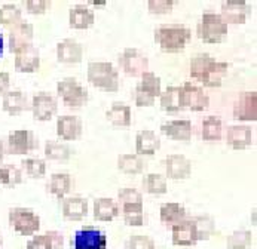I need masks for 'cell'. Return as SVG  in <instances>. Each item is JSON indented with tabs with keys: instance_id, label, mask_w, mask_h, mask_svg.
I'll return each instance as SVG.
<instances>
[{
	"instance_id": "obj_25",
	"label": "cell",
	"mask_w": 257,
	"mask_h": 249,
	"mask_svg": "<svg viewBox=\"0 0 257 249\" xmlns=\"http://www.w3.org/2000/svg\"><path fill=\"white\" fill-rule=\"evenodd\" d=\"M64 236L60 231L48 230L42 234H35L26 245V249H63Z\"/></svg>"
},
{
	"instance_id": "obj_19",
	"label": "cell",
	"mask_w": 257,
	"mask_h": 249,
	"mask_svg": "<svg viewBox=\"0 0 257 249\" xmlns=\"http://www.w3.org/2000/svg\"><path fill=\"white\" fill-rule=\"evenodd\" d=\"M161 132L176 141H189L193 135V126L189 119H173L161 125Z\"/></svg>"
},
{
	"instance_id": "obj_41",
	"label": "cell",
	"mask_w": 257,
	"mask_h": 249,
	"mask_svg": "<svg viewBox=\"0 0 257 249\" xmlns=\"http://www.w3.org/2000/svg\"><path fill=\"white\" fill-rule=\"evenodd\" d=\"M23 20V11L15 3H5L0 6V24L5 27H11Z\"/></svg>"
},
{
	"instance_id": "obj_39",
	"label": "cell",
	"mask_w": 257,
	"mask_h": 249,
	"mask_svg": "<svg viewBox=\"0 0 257 249\" xmlns=\"http://www.w3.org/2000/svg\"><path fill=\"white\" fill-rule=\"evenodd\" d=\"M23 178H24V172L17 165L12 163L0 165V184L6 187H14L23 182Z\"/></svg>"
},
{
	"instance_id": "obj_51",
	"label": "cell",
	"mask_w": 257,
	"mask_h": 249,
	"mask_svg": "<svg viewBox=\"0 0 257 249\" xmlns=\"http://www.w3.org/2000/svg\"><path fill=\"white\" fill-rule=\"evenodd\" d=\"M89 5H91V6H104L106 2H89ZM89 5H88V6H89Z\"/></svg>"
},
{
	"instance_id": "obj_14",
	"label": "cell",
	"mask_w": 257,
	"mask_h": 249,
	"mask_svg": "<svg viewBox=\"0 0 257 249\" xmlns=\"http://www.w3.org/2000/svg\"><path fill=\"white\" fill-rule=\"evenodd\" d=\"M251 6L245 0H224L220 5V14L227 24H244Z\"/></svg>"
},
{
	"instance_id": "obj_49",
	"label": "cell",
	"mask_w": 257,
	"mask_h": 249,
	"mask_svg": "<svg viewBox=\"0 0 257 249\" xmlns=\"http://www.w3.org/2000/svg\"><path fill=\"white\" fill-rule=\"evenodd\" d=\"M5 154H6V147H5V142L0 140V162L3 160Z\"/></svg>"
},
{
	"instance_id": "obj_50",
	"label": "cell",
	"mask_w": 257,
	"mask_h": 249,
	"mask_svg": "<svg viewBox=\"0 0 257 249\" xmlns=\"http://www.w3.org/2000/svg\"><path fill=\"white\" fill-rule=\"evenodd\" d=\"M3 48H5V40H3V36L0 35V57L3 55Z\"/></svg>"
},
{
	"instance_id": "obj_3",
	"label": "cell",
	"mask_w": 257,
	"mask_h": 249,
	"mask_svg": "<svg viewBox=\"0 0 257 249\" xmlns=\"http://www.w3.org/2000/svg\"><path fill=\"white\" fill-rule=\"evenodd\" d=\"M88 82L107 92H116L120 86V77L117 67L110 61H91L88 64Z\"/></svg>"
},
{
	"instance_id": "obj_23",
	"label": "cell",
	"mask_w": 257,
	"mask_h": 249,
	"mask_svg": "<svg viewBox=\"0 0 257 249\" xmlns=\"http://www.w3.org/2000/svg\"><path fill=\"white\" fill-rule=\"evenodd\" d=\"M69 23L72 29L86 30L95 23V12L85 3H77L69 11Z\"/></svg>"
},
{
	"instance_id": "obj_24",
	"label": "cell",
	"mask_w": 257,
	"mask_h": 249,
	"mask_svg": "<svg viewBox=\"0 0 257 249\" xmlns=\"http://www.w3.org/2000/svg\"><path fill=\"white\" fill-rule=\"evenodd\" d=\"M2 107L9 114H20L26 110H30V101L24 91L9 89L2 95Z\"/></svg>"
},
{
	"instance_id": "obj_31",
	"label": "cell",
	"mask_w": 257,
	"mask_h": 249,
	"mask_svg": "<svg viewBox=\"0 0 257 249\" xmlns=\"http://www.w3.org/2000/svg\"><path fill=\"white\" fill-rule=\"evenodd\" d=\"M146 168L147 162L140 154L126 153V154H120L117 157V169L125 174H131V175L143 174L146 171Z\"/></svg>"
},
{
	"instance_id": "obj_12",
	"label": "cell",
	"mask_w": 257,
	"mask_h": 249,
	"mask_svg": "<svg viewBox=\"0 0 257 249\" xmlns=\"http://www.w3.org/2000/svg\"><path fill=\"white\" fill-rule=\"evenodd\" d=\"M232 114L239 122H256L257 120V92L245 91L241 92L232 108Z\"/></svg>"
},
{
	"instance_id": "obj_10",
	"label": "cell",
	"mask_w": 257,
	"mask_h": 249,
	"mask_svg": "<svg viewBox=\"0 0 257 249\" xmlns=\"http://www.w3.org/2000/svg\"><path fill=\"white\" fill-rule=\"evenodd\" d=\"M180 88L184 108H189L192 111H205L210 107V97L201 85L184 82Z\"/></svg>"
},
{
	"instance_id": "obj_20",
	"label": "cell",
	"mask_w": 257,
	"mask_h": 249,
	"mask_svg": "<svg viewBox=\"0 0 257 249\" xmlns=\"http://www.w3.org/2000/svg\"><path fill=\"white\" fill-rule=\"evenodd\" d=\"M40 67V52L33 43L15 52V69L23 73H33Z\"/></svg>"
},
{
	"instance_id": "obj_1",
	"label": "cell",
	"mask_w": 257,
	"mask_h": 249,
	"mask_svg": "<svg viewBox=\"0 0 257 249\" xmlns=\"http://www.w3.org/2000/svg\"><path fill=\"white\" fill-rule=\"evenodd\" d=\"M189 70L190 77L199 82L202 88H219L227 74L229 64L216 60L208 52H199L192 57Z\"/></svg>"
},
{
	"instance_id": "obj_9",
	"label": "cell",
	"mask_w": 257,
	"mask_h": 249,
	"mask_svg": "<svg viewBox=\"0 0 257 249\" xmlns=\"http://www.w3.org/2000/svg\"><path fill=\"white\" fill-rule=\"evenodd\" d=\"M30 110L36 120H40V122L51 120L58 111V98L57 95L48 91L36 92L32 98Z\"/></svg>"
},
{
	"instance_id": "obj_33",
	"label": "cell",
	"mask_w": 257,
	"mask_h": 249,
	"mask_svg": "<svg viewBox=\"0 0 257 249\" xmlns=\"http://www.w3.org/2000/svg\"><path fill=\"white\" fill-rule=\"evenodd\" d=\"M201 137L205 141H220L223 138V122L220 116H207L201 123Z\"/></svg>"
},
{
	"instance_id": "obj_43",
	"label": "cell",
	"mask_w": 257,
	"mask_h": 249,
	"mask_svg": "<svg viewBox=\"0 0 257 249\" xmlns=\"http://www.w3.org/2000/svg\"><path fill=\"white\" fill-rule=\"evenodd\" d=\"M117 203L119 206L143 203V194L134 187H123L117 193Z\"/></svg>"
},
{
	"instance_id": "obj_32",
	"label": "cell",
	"mask_w": 257,
	"mask_h": 249,
	"mask_svg": "<svg viewBox=\"0 0 257 249\" xmlns=\"http://www.w3.org/2000/svg\"><path fill=\"white\" fill-rule=\"evenodd\" d=\"M159 216H161V221L164 224L173 227L177 222L183 221L184 218H187V212H186L184 205H182V203H179V202H167V203L161 205Z\"/></svg>"
},
{
	"instance_id": "obj_35",
	"label": "cell",
	"mask_w": 257,
	"mask_h": 249,
	"mask_svg": "<svg viewBox=\"0 0 257 249\" xmlns=\"http://www.w3.org/2000/svg\"><path fill=\"white\" fill-rule=\"evenodd\" d=\"M192 221L195 224L196 228V234H198V240H208L214 231H216V221L210 213H199V215H193Z\"/></svg>"
},
{
	"instance_id": "obj_7",
	"label": "cell",
	"mask_w": 257,
	"mask_h": 249,
	"mask_svg": "<svg viewBox=\"0 0 257 249\" xmlns=\"http://www.w3.org/2000/svg\"><path fill=\"white\" fill-rule=\"evenodd\" d=\"M117 63L122 70L133 77H140L143 73L149 71V58L139 48H125L119 54Z\"/></svg>"
},
{
	"instance_id": "obj_38",
	"label": "cell",
	"mask_w": 257,
	"mask_h": 249,
	"mask_svg": "<svg viewBox=\"0 0 257 249\" xmlns=\"http://www.w3.org/2000/svg\"><path fill=\"white\" fill-rule=\"evenodd\" d=\"M137 88L150 94L152 97L158 98L162 92V80L159 76H156L153 71H146L140 76V80L137 83Z\"/></svg>"
},
{
	"instance_id": "obj_16",
	"label": "cell",
	"mask_w": 257,
	"mask_h": 249,
	"mask_svg": "<svg viewBox=\"0 0 257 249\" xmlns=\"http://www.w3.org/2000/svg\"><path fill=\"white\" fill-rule=\"evenodd\" d=\"M83 132V122L76 114H63L57 119V135L63 141H74Z\"/></svg>"
},
{
	"instance_id": "obj_11",
	"label": "cell",
	"mask_w": 257,
	"mask_h": 249,
	"mask_svg": "<svg viewBox=\"0 0 257 249\" xmlns=\"http://www.w3.org/2000/svg\"><path fill=\"white\" fill-rule=\"evenodd\" d=\"M35 37V27L27 20H20L17 24L11 26L8 29V45L11 52H17L18 49L32 45Z\"/></svg>"
},
{
	"instance_id": "obj_47",
	"label": "cell",
	"mask_w": 257,
	"mask_h": 249,
	"mask_svg": "<svg viewBox=\"0 0 257 249\" xmlns=\"http://www.w3.org/2000/svg\"><path fill=\"white\" fill-rule=\"evenodd\" d=\"M134 101H136V106L139 107H149L153 106L156 98L152 97L150 94H147L145 91H142L140 88L136 86V91H134Z\"/></svg>"
},
{
	"instance_id": "obj_4",
	"label": "cell",
	"mask_w": 257,
	"mask_h": 249,
	"mask_svg": "<svg viewBox=\"0 0 257 249\" xmlns=\"http://www.w3.org/2000/svg\"><path fill=\"white\" fill-rule=\"evenodd\" d=\"M229 24L219 12L205 11L196 26V36L205 43H220L227 36Z\"/></svg>"
},
{
	"instance_id": "obj_40",
	"label": "cell",
	"mask_w": 257,
	"mask_h": 249,
	"mask_svg": "<svg viewBox=\"0 0 257 249\" xmlns=\"http://www.w3.org/2000/svg\"><path fill=\"white\" fill-rule=\"evenodd\" d=\"M253 242V233L250 230L241 228L230 233L226 239L227 249H247Z\"/></svg>"
},
{
	"instance_id": "obj_26",
	"label": "cell",
	"mask_w": 257,
	"mask_h": 249,
	"mask_svg": "<svg viewBox=\"0 0 257 249\" xmlns=\"http://www.w3.org/2000/svg\"><path fill=\"white\" fill-rule=\"evenodd\" d=\"M73 187V177L69 172H55L52 174L48 182L46 190L57 199H64Z\"/></svg>"
},
{
	"instance_id": "obj_37",
	"label": "cell",
	"mask_w": 257,
	"mask_h": 249,
	"mask_svg": "<svg viewBox=\"0 0 257 249\" xmlns=\"http://www.w3.org/2000/svg\"><path fill=\"white\" fill-rule=\"evenodd\" d=\"M142 184H143V190L149 194H165L168 190V181L165 175L156 172L146 174Z\"/></svg>"
},
{
	"instance_id": "obj_28",
	"label": "cell",
	"mask_w": 257,
	"mask_h": 249,
	"mask_svg": "<svg viewBox=\"0 0 257 249\" xmlns=\"http://www.w3.org/2000/svg\"><path fill=\"white\" fill-rule=\"evenodd\" d=\"M159 104H161V108L167 113L182 111L184 108L183 101H182V88L177 85L167 86L159 95Z\"/></svg>"
},
{
	"instance_id": "obj_22",
	"label": "cell",
	"mask_w": 257,
	"mask_h": 249,
	"mask_svg": "<svg viewBox=\"0 0 257 249\" xmlns=\"http://www.w3.org/2000/svg\"><path fill=\"white\" fill-rule=\"evenodd\" d=\"M88 199L79 194L74 196H66L63 199V216L69 221H80L88 213Z\"/></svg>"
},
{
	"instance_id": "obj_48",
	"label": "cell",
	"mask_w": 257,
	"mask_h": 249,
	"mask_svg": "<svg viewBox=\"0 0 257 249\" xmlns=\"http://www.w3.org/2000/svg\"><path fill=\"white\" fill-rule=\"evenodd\" d=\"M11 85V74L8 71H0V95L9 91Z\"/></svg>"
},
{
	"instance_id": "obj_17",
	"label": "cell",
	"mask_w": 257,
	"mask_h": 249,
	"mask_svg": "<svg viewBox=\"0 0 257 249\" xmlns=\"http://www.w3.org/2000/svg\"><path fill=\"white\" fill-rule=\"evenodd\" d=\"M226 144L235 150H244L253 144V129L248 125H230L224 132Z\"/></svg>"
},
{
	"instance_id": "obj_44",
	"label": "cell",
	"mask_w": 257,
	"mask_h": 249,
	"mask_svg": "<svg viewBox=\"0 0 257 249\" xmlns=\"http://www.w3.org/2000/svg\"><path fill=\"white\" fill-rule=\"evenodd\" d=\"M126 249H156V243L147 234H133L126 240Z\"/></svg>"
},
{
	"instance_id": "obj_34",
	"label": "cell",
	"mask_w": 257,
	"mask_h": 249,
	"mask_svg": "<svg viewBox=\"0 0 257 249\" xmlns=\"http://www.w3.org/2000/svg\"><path fill=\"white\" fill-rule=\"evenodd\" d=\"M72 154L73 150L67 142L48 140L45 144V157L49 160H69Z\"/></svg>"
},
{
	"instance_id": "obj_36",
	"label": "cell",
	"mask_w": 257,
	"mask_h": 249,
	"mask_svg": "<svg viewBox=\"0 0 257 249\" xmlns=\"http://www.w3.org/2000/svg\"><path fill=\"white\" fill-rule=\"evenodd\" d=\"M122 216L125 224L131 227H140L146 222V212L143 203H136V205H125L120 206Z\"/></svg>"
},
{
	"instance_id": "obj_5",
	"label": "cell",
	"mask_w": 257,
	"mask_h": 249,
	"mask_svg": "<svg viewBox=\"0 0 257 249\" xmlns=\"http://www.w3.org/2000/svg\"><path fill=\"white\" fill-rule=\"evenodd\" d=\"M57 94L61 97L63 103L67 107L79 108L89 101L88 89L76 79V77H64L57 83Z\"/></svg>"
},
{
	"instance_id": "obj_42",
	"label": "cell",
	"mask_w": 257,
	"mask_h": 249,
	"mask_svg": "<svg viewBox=\"0 0 257 249\" xmlns=\"http://www.w3.org/2000/svg\"><path fill=\"white\" fill-rule=\"evenodd\" d=\"M21 166H23L21 171L32 178H40L46 174V160L42 157H36V156L26 157L21 162Z\"/></svg>"
},
{
	"instance_id": "obj_29",
	"label": "cell",
	"mask_w": 257,
	"mask_h": 249,
	"mask_svg": "<svg viewBox=\"0 0 257 249\" xmlns=\"http://www.w3.org/2000/svg\"><path fill=\"white\" fill-rule=\"evenodd\" d=\"M106 117L111 125L125 128L133 123V110L126 103L114 101V103H111L109 110L106 111Z\"/></svg>"
},
{
	"instance_id": "obj_46",
	"label": "cell",
	"mask_w": 257,
	"mask_h": 249,
	"mask_svg": "<svg viewBox=\"0 0 257 249\" xmlns=\"http://www.w3.org/2000/svg\"><path fill=\"white\" fill-rule=\"evenodd\" d=\"M24 6L30 14L42 15L46 12L48 8H51V2L49 0H26Z\"/></svg>"
},
{
	"instance_id": "obj_18",
	"label": "cell",
	"mask_w": 257,
	"mask_h": 249,
	"mask_svg": "<svg viewBox=\"0 0 257 249\" xmlns=\"http://www.w3.org/2000/svg\"><path fill=\"white\" fill-rule=\"evenodd\" d=\"M167 177L173 179H184L192 174V160L184 154H170L164 160Z\"/></svg>"
},
{
	"instance_id": "obj_30",
	"label": "cell",
	"mask_w": 257,
	"mask_h": 249,
	"mask_svg": "<svg viewBox=\"0 0 257 249\" xmlns=\"http://www.w3.org/2000/svg\"><path fill=\"white\" fill-rule=\"evenodd\" d=\"M92 211L95 219L107 222V221H113L120 213V206L111 197H98L94 200Z\"/></svg>"
},
{
	"instance_id": "obj_8",
	"label": "cell",
	"mask_w": 257,
	"mask_h": 249,
	"mask_svg": "<svg viewBox=\"0 0 257 249\" xmlns=\"http://www.w3.org/2000/svg\"><path fill=\"white\" fill-rule=\"evenodd\" d=\"M6 153L9 154H29L37 150L39 140L33 131L30 129H17L8 135V140L5 142Z\"/></svg>"
},
{
	"instance_id": "obj_2",
	"label": "cell",
	"mask_w": 257,
	"mask_h": 249,
	"mask_svg": "<svg viewBox=\"0 0 257 249\" xmlns=\"http://www.w3.org/2000/svg\"><path fill=\"white\" fill-rule=\"evenodd\" d=\"M192 39V30L183 24H164L155 30V42L164 52H182Z\"/></svg>"
},
{
	"instance_id": "obj_27",
	"label": "cell",
	"mask_w": 257,
	"mask_h": 249,
	"mask_svg": "<svg viewBox=\"0 0 257 249\" xmlns=\"http://www.w3.org/2000/svg\"><path fill=\"white\" fill-rule=\"evenodd\" d=\"M161 148V138L152 129H143L136 137V150L140 156H153Z\"/></svg>"
},
{
	"instance_id": "obj_6",
	"label": "cell",
	"mask_w": 257,
	"mask_h": 249,
	"mask_svg": "<svg viewBox=\"0 0 257 249\" xmlns=\"http://www.w3.org/2000/svg\"><path fill=\"white\" fill-rule=\"evenodd\" d=\"M8 219L11 227L21 236H35L40 228V216L30 208H11Z\"/></svg>"
},
{
	"instance_id": "obj_21",
	"label": "cell",
	"mask_w": 257,
	"mask_h": 249,
	"mask_svg": "<svg viewBox=\"0 0 257 249\" xmlns=\"http://www.w3.org/2000/svg\"><path fill=\"white\" fill-rule=\"evenodd\" d=\"M173 230V243L176 246H193L198 242V234L192 216L184 218L183 221L177 222L171 227Z\"/></svg>"
},
{
	"instance_id": "obj_13",
	"label": "cell",
	"mask_w": 257,
	"mask_h": 249,
	"mask_svg": "<svg viewBox=\"0 0 257 249\" xmlns=\"http://www.w3.org/2000/svg\"><path fill=\"white\" fill-rule=\"evenodd\" d=\"M74 249H107V236L104 231L85 227L74 233L73 237Z\"/></svg>"
},
{
	"instance_id": "obj_45",
	"label": "cell",
	"mask_w": 257,
	"mask_h": 249,
	"mask_svg": "<svg viewBox=\"0 0 257 249\" xmlns=\"http://www.w3.org/2000/svg\"><path fill=\"white\" fill-rule=\"evenodd\" d=\"M176 2L174 0H149L147 2V9L152 14L156 15H162V14H168L173 11Z\"/></svg>"
},
{
	"instance_id": "obj_15",
	"label": "cell",
	"mask_w": 257,
	"mask_h": 249,
	"mask_svg": "<svg viewBox=\"0 0 257 249\" xmlns=\"http://www.w3.org/2000/svg\"><path fill=\"white\" fill-rule=\"evenodd\" d=\"M85 46L74 37H66L57 43V58L64 64H77L83 60Z\"/></svg>"
}]
</instances>
